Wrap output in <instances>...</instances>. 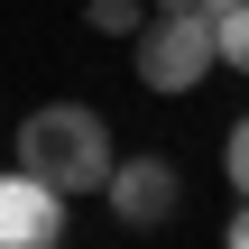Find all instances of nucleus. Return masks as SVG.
<instances>
[{"label": "nucleus", "mask_w": 249, "mask_h": 249, "mask_svg": "<svg viewBox=\"0 0 249 249\" xmlns=\"http://www.w3.org/2000/svg\"><path fill=\"white\" fill-rule=\"evenodd\" d=\"M65 240V194L28 166L0 176V249H55Z\"/></svg>", "instance_id": "obj_4"}, {"label": "nucleus", "mask_w": 249, "mask_h": 249, "mask_svg": "<svg viewBox=\"0 0 249 249\" xmlns=\"http://www.w3.org/2000/svg\"><path fill=\"white\" fill-rule=\"evenodd\" d=\"M148 9H194V0H148Z\"/></svg>", "instance_id": "obj_10"}, {"label": "nucleus", "mask_w": 249, "mask_h": 249, "mask_svg": "<svg viewBox=\"0 0 249 249\" xmlns=\"http://www.w3.org/2000/svg\"><path fill=\"white\" fill-rule=\"evenodd\" d=\"M83 18H92L102 37H139V18H148V0H83Z\"/></svg>", "instance_id": "obj_6"}, {"label": "nucleus", "mask_w": 249, "mask_h": 249, "mask_svg": "<svg viewBox=\"0 0 249 249\" xmlns=\"http://www.w3.org/2000/svg\"><path fill=\"white\" fill-rule=\"evenodd\" d=\"M102 194H111V213H120L129 231H157V222H176V203H185V176H176L166 157H111Z\"/></svg>", "instance_id": "obj_3"}, {"label": "nucleus", "mask_w": 249, "mask_h": 249, "mask_svg": "<svg viewBox=\"0 0 249 249\" xmlns=\"http://www.w3.org/2000/svg\"><path fill=\"white\" fill-rule=\"evenodd\" d=\"M213 74V18L203 9H157L139 28V83L148 92H194Z\"/></svg>", "instance_id": "obj_2"}, {"label": "nucleus", "mask_w": 249, "mask_h": 249, "mask_svg": "<svg viewBox=\"0 0 249 249\" xmlns=\"http://www.w3.org/2000/svg\"><path fill=\"white\" fill-rule=\"evenodd\" d=\"M213 65H231V74H249V0H231V9L213 18Z\"/></svg>", "instance_id": "obj_5"}, {"label": "nucleus", "mask_w": 249, "mask_h": 249, "mask_svg": "<svg viewBox=\"0 0 249 249\" xmlns=\"http://www.w3.org/2000/svg\"><path fill=\"white\" fill-rule=\"evenodd\" d=\"M222 176H231V194H249V120H231V139H222Z\"/></svg>", "instance_id": "obj_7"}, {"label": "nucleus", "mask_w": 249, "mask_h": 249, "mask_svg": "<svg viewBox=\"0 0 249 249\" xmlns=\"http://www.w3.org/2000/svg\"><path fill=\"white\" fill-rule=\"evenodd\" d=\"M231 249H249V194H240V213H231Z\"/></svg>", "instance_id": "obj_8"}, {"label": "nucleus", "mask_w": 249, "mask_h": 249, "mask_svg": "<svg viewBox=\"0 0 249 249\" xmlns=\"http://www.w3.org/2000/svg\"><path fill=\"white\" fill-rule=\"evenodd\" d=\"M18 166L46 176L55 194H92V185L111 176V129H102V111H92V102H37V111L18 120Z\"/></svg>", "instance_id": "obj_1"}, {"label": "nucleus", "mask_w": 249, "mask_h": 249, "mask_svg": "<svg viewBox=\"0 0 249 249\" xmlns=\"http://www.w3.org/2000/svg\"><path fill=\"white\" fill-rule=\"evenodd\" d=\"M194 9H203V18H222V9H231V0H194Z\"/></svg>", "instance_id": "obj_9"}]
</instances>
